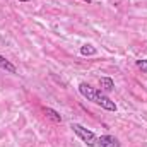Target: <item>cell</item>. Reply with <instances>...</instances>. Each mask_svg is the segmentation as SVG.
<instances>
[{"instance_id":"6da1fadb","label":"cell","mask_w":147,"mask_h":147,"mask_svg":"<svg viewBox=\"0 0 147 147\" xmlns=\"http://www.w3.org/2000/svg\"><path fill=\"white\" fill-rule=\"evenodd\" d=\"M79 91H80V94H82L86 99L94 101L96 105L103 106L105 110H108V111H115V110H116V105L111 101L110 98H108V96L101 91V89H94V87H91L89 84L82 82V84L79 86Z\"/></svg>"},{"instance_id":"7a4b0ae2","label":"cell","mask_w":147,"mask_h":147,"mask_svg":"<svg viewBox=\"0 0 147 147\" xmlns=\"http://www.w3.org/2000/svg\"><path fill=\"white\" fill-rule=\"evenodd\" d=\"M72 128H74V132L77 134V137H79L84 144H87V146H96L98 139H96V135H94L91 130L84 128V127L79 125V123H72Z\"/></svg>"},{"instance_id":"3957f363","label":"cell","mask_w":147,"mask_h":147,"mask_svg":"<svg viewBox=\"0 0 147 147\" xmlns=\"http://www.w3.org/2000/svg\"><path fill=\"white\" fill-rule=\"evenodd\" d=\"M96 144H98L99 147H120L118 139L113 137V135H101V137L98 139Z\"/></svg>"},{"instance_id":"277c9868","label":"cell","mask_w":147,"mask_h":147,"mask_svg":"<svg viewBox=\"0 0 147 147\" xmlns=\"http://www.w3.org/2000/svg\"><path fill=\"white\" fill-rule=\"evenodd\" d=\"M99 87H101L103 92H110V91L115 89V82L111 80L110 77H101L99 79Z\"/></svg>"},{"instance_id":"5b68a950","label":"cell","mask_w":147,"mask_h":147,"mask_svg":"<svg viewBox=\"0 0 147 147\" xmlns=\"http://www.w3.org/2000/svg\"><path fill=\"white\" fill-rule=\"evenodd\" d=\"M0 69H3V70H7V72H10V74H16V67L5 57H2V55H0Z\"/></svg>"},{"instance_id":"8992f818","label":"cell","mask_w":147,"mask_h":147,"mask_svg":"<svg viewBox=\"0 0 147 147\" xmlns=\"http://www.w3.org/2000/svg\"><path fill=\"white\" fill-rule=\"evenodd\" d=\"M45 113H46V116H50L51 120H55V121H62V116H60L57 111H53L51 108H45Z\"/></svg>"},{"instance_id":"52a82bcc","label":"cell","mask_w":147,"mask_h":147,"mask_svg":"<svg viewBox=\"0 0 147 147\" xmlns=\"http://www.w3.org/2000/svg\"><path fill=\"white\" fill-rule=\"evenodd\" d=\"M80 53L82 55H96V48H92L91 45H84L80 48Z\"/></svg>"},{"instance_id":"ba28073f","label":"cell","mask_w":147,"mask_h":147,"mask_svg":"<svg viewBox=\"0 0 147 147\" xmlns=\"http://www.w3.org/2000/svg\"><path fill=\"white\" fill-rule=\"evenodd\" d=\"M137 67L144 74H147V60H137Z\"/></svg>"},{"instance_id":"9c48e42d","label":"cell","mask_w":147,"mask_h":147,"mask_svg":"<svg viewBox=\"0 0 147 147\" xmlns=\"http://www.w3.org/2000/svg\"><path fill=\"white\" fill-rule=\"evenodd\" d=\"M21 2H29V0H21Z\"/></svg>"},{"instance_id":"30bf717a","label":"cell","mask_w":147,"mask_h":147,"mask_svg":"<svg viewBox=\"0 0 147 147\" xmlns=\"http://www.w3.org/2000/svg\"><path fill=\"white\" fill-rule=\"evenodd\" d=\"M86 2H91V0H86Z\"/></svg>"}]
</instances>
